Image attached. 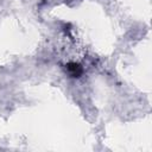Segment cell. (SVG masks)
Wrapping results in <instances>:
<instances>
[{"instance_id":"1","label":"cell","mask_w":152,"mask_h":152,"mask_svg":"<svg viewBox=\"0 0 152 152\" xmlns=\"http://www.w3.org/2000/svg\"><path fill=\"white\" fill-rule=\"evenodd\" d=\"M66 71L72 77H80L82 75V72H83L82 66L78 63H74V62H70V63L66 64Z\"/></svg>"}]
</instances>
